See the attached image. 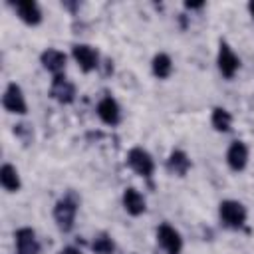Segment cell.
I'll return each mask as SVG.
<instances>
[{
  "mask_svg": "<svg viewBox=\"0 0 254 254\" xmlns=\"http://www.w3.org/2000/svg\"><path fill=\"white\" fill-rule=\"evenodd\" d=\"M77 204H79V198L75 196V192H67L64 198H60L54 206V218H56V224L62 232H69L73 228V222H75V212H77Z\"/></svg>",
  "mask_w": 254,
  "mask_h": 254,
  "instance_id": "6da1fadb",
  "label": "cell"
},
{
  "mask_svg": "<svg viewBox=\"0 0 254 254\" xmlns=\"http://www.w3.org/2000/svg\"><path fill=\"white\" fill-rule=\"evenodd\" d=\"M218 214L228 228H240L246 222V208L238 200H222Z\"/></svg>",
  "mask_w": 254,
  "mask_h": 254,
  "instance_id": "7a4b0ae2",
  "label": "cell"
},
{
  "mask_svg": "<svg viewBox=\"0 0 254 254\" xmlns=\"http://www.w3.org/2000/svg\"><path fill=\"white\" fill-rule=\"evenodd\" d=\"M127 165H129L137 175H141V177H145V179H149V177L153 175V171H155V163H153L151 155H149L145 149H141V147H133V149L129 151V155H127Z\"/></svg>",
  "mask_w": 254,
  "mask_h": 254,
  "instance_id": "3957f363",
  "label": "cell"
},
{
  "mask_svg": "<svg viewBox=\"0 0 254 254\" xmlns=\"http://www.w3.org/2000/svg\"><path fill=\"white\" fill-rule=\"evenodd\" d=\"M157 240L159 244L163 246V250L167 254H181V248H183V238L181 234L169 226V224H161L159 230H157Z\"/></svg>",
  "mask_w": 254,
  "mask_h": 254,
  "instance_id": "277c9868",
  "label": "cell"
},
{
  "mask_svg": "<svg viewBox=\"0 0 254 254\" xmlns=\"http://www.w3.org/2000/svg\"><path fill=\"white\" fill-rule=\"evenodd\" d=\"M50 95L60 103H71L75 99V85L71 81H67L64 75H54Z\"/></svg>",
  "mask_w": 254,
  "mask_h": 254,
  "instance_id": "5b68a950",
  "label": "cell"
},
{
  "mask_svg": "<svg viewBox=\"0 0 254 254\" xmlns=\"http://www.w3.org/2000/svg\"><path fill=\"white\" fill-rule=\"evenodd\" d=\"M16 254H40V242L32 228L16 230Z\"/></svg>",
  "mask_w": 254,
  "mask_h": 254,
  "instance_id": "8992f818",
  "label": "cell"
},
{
  "mask_svg": "<svg viewBox=\"0 0 254 254\" xmlns=\"http://www.w3.org/2000/svg\"><path fill=\"white\" fill-rule=\"evenodd\" d=\"M2 105L10 111V113H26V99H24V95H22V89H20V85H16V83H10L8 87H6V91H4V97H2Z\"/></svg>",
  "mask_w": 254,
  "mask_h": 254,
  "instance_id": "52a82bcc",
  "label": "cell"
},
{
  "mask_svg": "<svg viewBox=\"0 0 254 254\" xmlns=\"http://www.w3.org/2000/svg\"><path fill=\"white\" fill-rule=\"evenodd\" d=\"M71 54H73L75 62L79 64V67L83 71H91V69L97 67V60L99 58H97V52L91 46H87V44H75L71 48Z\"/></svg>",
  "mask_w": 254,
  "mask_h": 254,
  "instance_id": "ba28073f",
  "label": "cell"
},
{
  "mask_svg": "<svg viewBox=\"0 0 254 254\" xmlns=\"http://www.w3.org/2000/svg\"><path fill=\"white\" fill-rule=\"evenodd\" d=\"M238 58L236 54L230 50V46L226 42H220V50H218V69L222 71L224 77H232L238 69Z\"/></svg>",
  "mask_w": 254,
  "mask_h": 254,
  "instance_id": "9c48e42d",
  "label": "cell"
},
{
  "mask_svg": "<svg viewBox=\"0 0 254 254\" xmlns=\"http://www.w3.org/2000/svg\"><path fill=\"white\" fill-rule=\"evenodd\" d=\"M40 60H42V65L48 71H52L54 75H62V71L65 67V54L64 52L54 50V48H48L46 52H42Z\"/></svg>",
  "mask_w": 254,
  "mask_h": 254,
  "instance_id": "30bf717a",
  "label": "cell"
},
{
  "mask_svg": "<svg viewBox=\"0 0 254 254\" xmlns=\"http://www.w3.org/2000/svg\"><path fill=\"white\" fill-rule=\"evenodd\" d=\"M97 115L103 123L107 125H117L119 119H121V113H119V105L113 97H103L99 103H97Z\"/></svg>",
  "mask_w": 254,
  "mask_h": 254,
  "instance_id": "8fae6325",
  "label": "cell"
},
{
  "mask_svg": "<svg viewBox=\"0 0 254 254\" xmlns=\"http://www.w3.org/2000/svg\"><path fill=\"white\" fill-rule=\"evenodd\" d=\"M226 163L232 171H242L248 163V149L242 141H234L226 153Z\"/></svg>",
  "mask_w": 254,
  "mask_h": 254,
  "instance_id": "7c38bea8",
  "label": "cell"
},
{
  "mask_svg": "<svg viewBox=\"0 0 254 254\" xmlns=\"http://www.w3.org/2000/svg\"><path fill=\"white\" fill-rule=\"evenodd\" d=\"M16 12L20 16L22 22L26 24H40L42 20V12H40V6L32 0H24V2H16Z\"/></svg>",
  "mask_w": 254,
  "mask_h": 254,
  "instance_id": "4fadbf2b",
  "label": "cell"
},
{
  "mask_svg": "<svg viewBox=\"0 0 254 254\" xmlns=\"http://www.w3.org/2000/svg\"><path fill=\"white\" fill-rule=\"evenodd\" d=\"M123 206H125V210L131 216H139V214L145 212V198L139 194V190H135V189L129 187L123 192Z\"/></svg>",
  "mask_w": 254,
  "mask_h": 254,
  "instance_id": "5bb4252c",
  "label": "cell"
},
{
  "mask_svg": "<svg viewBox=\"0 0 254 254\" xmlns=\"http://www.w3.org/2000/svg\"><path fill=\"white\" fill-rule=\"evenodd\" d=\"M189 167H190V159L187 157L185 151H173L167 159V169L177 177H185Z\"/></svg>",
  "mask_w": 254,
  "mask_h": 254,
  "instance_id": "9a60e30c",
  "label": "cell"
},
{
  "mask_svg": "<svg viewBox=\"0 0 254 254\" xmlns=\"http://www.w3.org/2000/svg\"><path fill=\"white\" fill-rule=\"evenodd\" d=\"M0 183H2V187L6 189V190H10V192H16L18 189H20V177H18V171L12 167V165H2V169H0Z\"/></svg>",
  "mask_w": 254,
  "mask_h": 254,
  "instance_id": "2e32d148",
  "label": "cell"
},
{
  "mask_svg": "<svg viewBox=\"0 0 254 254\" xmlns=\"http://www.w3.org/2000/svg\"><path fill=\"white\" fill-rule=\"evenodd\" d=\"M151 67H153L155 77L165 79V77H169V75H171V71H173V62H171V58H169L167 54H157V56L153 58Z\"/></svg>",
  "mask_w": 254,
  "mask_h": 254,
  "instance_id": "e0dca14e",
  "label": "cell"
},
{
  "mask_svg": "<svg viewBox=\"0 0 254 254\" xmlns=\"http://www.w3.org/2000/svg\"><path fill=\"white\" fill-rule=\"evenodd\" d=\"M230 125H232L230 113H228L226 109H222V107H214V109H212V127H214L216 131L226 133V131H230Z\"/></svg>",
  "mask_w": 254,
  "mask_h": 254,
  "instance_id": "ac0fdd59",
  "label": "cell"
},
{
  "mask_svg": "<svg viewBox=\"0 0 254 254\" xmlns=\"http://www.w3.org/2000/svg\"><path fill=\"white\" fill-rule=\"evenodd\" d=\"M91 248H93V252H95V254H113V250H115V244H113L111 236L103 232V234L95 236V240H93Z\"/></svg>",
  "mask_w": 254,
  "mask_h": 254,
  "instance_id": "d6986e66",
  "label": "cell"
},
{
  "mask_svg": "<svg viewBox=\"0 0 254 254\" xmlns=\"http://www.w3.org/2000/svg\"><path fill=\"white\" fill-rule=\"evenodd\" d=\"M14 133L24 141V143H28V141H32V129L28 127V125H24V123H20V125H16L14 127Z\"/></svg>",
  "mask_w": 254,
  "mask_h": 254,
  "instance_id": "ffe728a7",
  "label": "cell"
},
{
  "mask_svg": "<svg viewBox=\"0 0 254 254\" xmlns=\"http://www.w3.org/2000/svg\"><path fill=\"white\" fill-rule=\"evenodd\" d=\"M60 254H81V252H79L77 248H73V246H65V248L60 252Z\"/></svg>",
  "mask_w": 254,
  "mask_h": 254,
  "instance_id": "44dd1931",
  "label": "cell"
},
{
  "mask_svg": "<svg viewBox=\"0 0 254 254\" xmlns=\"http://www.w3.org/2000/svg\"><path fill=\"white\" fill-rule=\"evenodd\" d=\"M187 8H202V2H187Z\"/></svg>",
  "mask_w": 254,
  "mask_h": 254,
  "instance_id": "7402d4cb",
  "label": "cell"
},
{
  "mask_svg": "<svg viewBox=\"0 0 254 254\" xmlns=\"http://www.w3.org/2000/svg\"><path fill=\"white\" fill-rule=\"evenodd\" d=\"M248 10H250V14H252V18H254V0L248 4Z\"/></svg>",
  "mask_w": 254,
  "mask_h": 254,
  "instance_id": "603a6c76",
  "label": "cell"
}]
</instances>
